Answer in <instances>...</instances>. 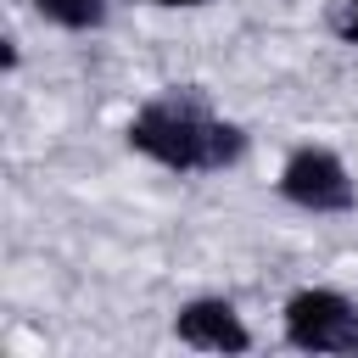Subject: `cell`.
<instances>
[{
	"mask_svg": "<svg viewBox=\"0 0 358 358\" xmlns=\"http://www.w3.org/2000/svg\"><path fill=\"white\" fill-rule=\"evenodd\" d=\"M285 341L296 352H358V302L330 285L296 291L285 302Z\"/></svg>",
	"mask_w": 358,
	"mask_h": 358,
	"instance_id": "2",
	"label": "cell"
},
{
	"mask_svg": "<svg viewBox=\"0 0 358 358\" xmlns=\"http://www.w3.org/2000/svg\"><path fill=\"white\" fill-rule=\"evenodd\" d=\"M0 67H6V73H17V34H6V39H0Z\"/></svg>",
	"mask_w": 358,
	"mask_h": 358,
	"instance_id": "7",
	"label": "cell"
},
{
	"mask_svg": "<svg viewBox=\"0 0 358 358\" xmlns=\"http://www.w3.org/2000/svg\"><path fill=\"white\" fill-rule=\"evenodd\" d=\"M280 196L302 213H352L358 185L330 145H296L280 168Z\"/></svg>",
	"mask_w": 358,
	"mask_h": 358,
	"instance_id": "3",
	"label": "cell"
},
{
	"mask_svg": "<svg viewBox=\"0 0 358 358\" xmlns=\"http://www.w3.org/2000/svg\"><path fill=\"white\" fill-rule=\"evenodd\" d=\"M129 151L151 157L168 173H224L246 157V129L218 117L201 90H162L129 117Z\"/></svg>",
	"mask_w": 358,
	"mask_h": 358,
	"instance_id": "1",
	"label": "cell"
},
{
	"mask_svg": "<svg viewBox=\"0 0 358 358\" xmlns=\"http://www.w3.org/2000/svg\"><path fill=\"white\" fill-rule=\"evenodd\" d=\"M140 6H162V11H196V6H207V0H140Z\"/></svg>",
	"mask_w": 358,
	"mask_h": 358,
	"instance_id": "8",
	"label": "cell"
},
{
	"mask_svg": "<svg viewBox=\"0 0 358 358\" xmlns=\"http://www.w3.org/2000/svg\"><path fill=\"white\" fill-rule=\"evenodd\" d=\"M330 34L347 39V45H358V0H336L330 6Z\"/></svg>",
	"mask_w": 358,
	"mask_h": 358,
	"instance_id": "6",
	"label": "cell"
},
{
	"mask_svg": "<svg viewBox=\"0 0 358 358\" xmlns=\"http://www.w3.org/2000/svg\"><path fill=\"white\" fill-rule=\"evenodd\" d=\"M34 17H45L50 28H67V34H95L112 11V0H28Z\"/></svg>",
	"mask_w": 358,
	"mask_h": 358,
	"instance_id": "5",
	"label": "cell"
},
{
	"mask_svg": "<svg viewBox=\"0 0 358 358\" xmlns=\"http://www.w3.org/2000/svg\"><path fill=\"white\" fill-rule=\"evenodd\" d=\"M173 336L196 352H246L252 347V330L229 296H190L173 313Z\"/></svg>",
	"mask_w": 358,
	"mask_h": 358,
	"instance_id": "4",
	"label": "cell"
}]
</instances>
